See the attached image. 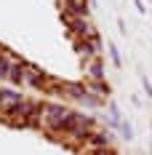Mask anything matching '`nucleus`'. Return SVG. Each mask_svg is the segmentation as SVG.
<instances>
[{"label": "nucleus", "instance_id": "obj_8", "mask_svg": "<svg viewBox=\"0 0 152 155\" xmlns=\"http://www.w3.org/2000/svg\"><path fill=\"white\" fill-rule=\"evenodd\" d=\"M21 56H16L14 51L8 48H0V80H8V72H11V64L19 62Z\"/></svg>", "mask_w": 152, "mask_h": 155}, {"label": "nucleus", "instance_id": "obj_6", "mask_svg": "<svg viewBox=\"0 0 152 155\" xmlns=\"http://www.w3.org/2000/svg\"><path fill=\"white\" fill-rule=\"evenodd\" d=\"M83 83H86V88H88V94L93 99H99V102L109 99V83L107 80H83Z\"/></svg>", "mask_w": 152, "mask_h": 155}, {"label": "nucleus", "instance_id": "obj_2", "mask_svg": "<svg viewBox=\"0 0 152 155\" xmlns=\"http://www.w3.org/2000/svg\"><path fill=\"white\" fill-rule=\"evenodd\" d=\"M61 19H64V24L70 27L72 40H75V38H91V35H96V30H93V24H91V19H88V14L61 11Z\"/></svg>", "mask_w": 152, "mask_h": 155}, {"label": "nucleus", "instance_id": "obj_3", "mask_svg": "<svg viewBox=\"0 0 152 155\" xmlns=\"http://www.w3.org/2000/svg\"><path fill=\"white\" fill-rule=\"evenodd\" d=\"M75 51L83 62H91V59H102V40L99 35H91V38H75Z\"/></svg>", "mask_w": 152, "mask_h": 155}, {"label": "nucleus", "instance_id": "obj_11", "mask_svg": "<svg viewBox=\"0 0 152 155\" xmlns=\"http://www.w3.org/2000/svg\"><path fill=\"white\" fill-rule=\"evenodd\" d=\"M83 155H118L115 147H99V150H86Z\"/></svg>", "mask_w": 152, "mask_h": 155}, {"label": "nucleus", "instance_id": "obj_10", "mask_svg": "<svg viewBox=\"0 0 152 155\" xmlns=\"http://www.w3.org/2000/svg\"><path fill=\"white\" fill-rule=\"evenodd\" d=\"M64 11H72V14H88V0H64Z\"/></svg>", "mask_w": 152, "mask_h": 155}, {"label": "nucleus", "instance_id": "obj_1", "mask_svg": "<svg viewBox=\"0 0 152 155\" xmlns=\"http://www.w3.org/2000/svg\"><path fill=\"white\" fill-rule=\"evenodd\" d=\"M72 120H75V112L72 110H67L64 104H56V102H43V110H40V131H46L51 139L67 134Z\"/></svg>", "mask_w": 152, "mask_h": 155}, {"label": "nucleus", "instance_id": "obj_4", "mask_svg": "<svg viewBox=\"0 0 152 155\" xmlns=\"http://www.w3.org/2000/svg\"><path fill=\"white\" fill-rule=\"evenodd\" d=\"M48 83H51V75H46L43 70H37L35 64H24V86H30L35 91H48Z\"/></svg>", "mask_w": 152, "mask_h": 155}, {"label": "nucleus", "instance_id": "obj_12", "mask_svg": "<svg viewBox=\"0 0 152 155\" xmlns=\"http://www.w3.org/2000/svg\"><path fill=\"white\" fill-rule=\"evenodd\" d=\"M109 48V56H112V64H115V67H120V54H118V48L115 46H107Z\"/></svg>", "mask_w": 152, "mask_h": 155}, {"label": "nucleus", "instance_id": "obj_5", "mask_svg": "<svg viewBox=\"0 0 152 155\" xmlns=\"http://www.w3.org/2000/svg\"><path fill=\"white\" fill-rule=\"evenodd\" d=\"M99 147H112V131H109V128H96V131H91L80 153H86V150H99Z\"/></svg>", "mask_w": 152, "mask_h": 155}, {"label": "nucleus", "instance_id": "obj_7", "mask_svg": "<svg viewBox=\"0 0 152 155\" xmlns=\"http://www.w3.org/2000/svg\"><path fill=\"white\" fill-rule=\"evenodd\" d=\"M83 70H86V80H107L104 78V62L102 59L83 62Z\"/></svg>", "mask_w": 152, "mask_h": 155}, {"label": "nucleus", "instance_id": "obj_9", "mask_svg": "<svg viewBox=\"0 0 152 155\" xmlns=\"http://www.w3.org/2000/svg\"><path fill=\"white\" fill-rule=\"evenodd\" d=\"M24 59H19V62L11 64V72H8V80L11 83H16V86H24Z\"/></svg>", "mask_w": 152, "mask_h": 155}, {"label": "nucleus", "instance_id": "obj_13", "mask_svg": "<svg viewBox=\"0 0 152 155\" xmlns=\"http://www.w3.org/2000/svg\"><path fill=\"white\" fill-rule=\"evenodd\" d=\"M0 48H3V46H0Z\"/></svg>", "mask_w": 152, "mask_h": 155}]
</instances>
